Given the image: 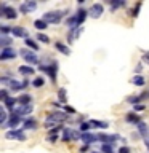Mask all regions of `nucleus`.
Instances as JSON below:
<instances>
[{
	"instance_id": "45",
	"label": "nucleus",
	"mask_w": 149,
	"mask_h": 153,
	"mask_svg": "<svg viewBox=\"0 0 149 153\" xmlns=\"http://www.w3.org/2000/svg\"><path fill=\"white\" fill-rule=\"evenodd\" d=\"M87 150H88V145H84V147L80 148V152H82V153H84V152H87Z\"/></svg>"
},
{
	"instance_id": "31",
	"label": "nucleus",
	"mask_w": 149,
	"mask_h": 153,
	"mask_svg": "<svg viewBox=\"0 0 149 153\" xmlns=\"http://www.w3.org/2000/svg\"><path fill=\"white\" fill-rule=\"evenodd\" d=\"M18 102V99H14V97H8L7 100H5V102H3V105H5V107H7V108H10V110H11V112H13V107H14V104H16Z\"/></svg>"
},
{
	"instance_id": "2",
	"label": "nucleus",
	"mask_w": 149,
	"mask_h": 153,
	"mask_svg": "<svg viewBox=\"0 0 149 153\" xmlns=\"http://www.w3.org/2000/svg\"><path fill=\"white\" fill-rule=\"evenodd\" d=\"M18 13L13 7H7V3L0 5V18H7V19H16Z\"/></svg>"
},
{
	"instance_id": "6",
	"label": "nucleus",
	"mask_w": 149,
	"mask_h": 153,
	"mask_svg": "<svg viewBox=\"0 0 149 153\" xmlns=\"http://www.w3.org/2000/svg\"><path fill=\"white\" fill-rule=\"evenodd\" d=\"M5 137L7 139H16V140H26V134L23 132V129H11V131L5 132Z\"/></svg>"
},
{
	"instance_id": "8",
	"label": "nucleus",
	"mask_w": 149,
	"mask_h": 153,
	"mask_svg": "<svg viewBox=\"0 0 149 153\" xmlns=\"http://www.w3.org/2000/svg\"><path fill=\"white\" fill-rule=\"evenodd\" d=\"M27 85H29V80L27 78H24L21 83H19L18 80H11V83H10V89L11 91H23V89H26L27 88Z\"/></svg>"
},
{
	"instance_id": "24",
	"label": "nucleus",
	"mask_w": 149,
	"mask_h": 153,
	"mask_svg": "<svg viewBox=\"0 0 149 153\" xmlns=\"http://www.w3.org/2000/svg\"><path fill=\"white\" fill-rule=\"evenodd\" d=\"M18 102L21 104V105H31V102H32V97L29 94H21L18 97Z\"/></svg>"
},
{
	"instance_id": "15",
	"label": "nucleus",
	"mask_w": 149,
	"mask_h": 153,
	"mask_svg": "<svg viewBox=\"0 0 149 153\" xmlns=\"http://www.w3.org/2000/svg\"><path fill=\"white\" fill-rule=\"evenodd\" d=\"M125 121H127V123H133V124H139V123H141V117L136 115L135 112H130V113L125 115Z\"/></svg>"
},
{
	"instance_id": "13",
	"label": "nucleus",
	"mask_w": 149,
	"mask_h": 153,
	"mask_svg": "<svg viewBox=\"0 0 149 153\" xmlns=\"http://www.w3.org/2000/svg\"><path fill=\"white\" fill-rule=\"evenodd\" d=\"M119 139L117 134H112V136H109V134H98V140H101L103 143H112Z\"/></svg>"
},
{
	"instance_id": "39",
	"label": "nucleus",
	"mask_w": 149,
	"mask_h": 153,
	"mask_svg": "<svg viewBox=\"0 0 149 153\" xmlns=\"http://www.w3.org/2000/svg\"><path fill=\"white\" fill-rule=\"evenodd\" d=\"M0 99H2V102H5V100L8 99V89H2V91H0Z\"/></svg>"
},
{
	"instance_id": "32",
	"label": "nucleus",
	"mask_w": 149,
	"mask_h": 153,
	"mask_svg": "<svg viewBox=\"0 0 149 153\" xmlns=\"http://www.w3.org/2000/svg\"><path fill=\"white\" fill-rule=\"evenodd\" d=\"M24 43H26V46H29V48H31V50H34V51L38 50V45L32 40V38H24Z\"/></svg>"
},
{
	"instance_id": "21",
	"label": "nucleus",
	"mask_w": 149,
	"mask_h": 153,
	"mask_svg": "<svg viewBox=\"0 0 149 153\" xmlns=\"http://www.w3.org/2000/svg\"><path fill=\"white\" fill-rule=\"evenodd\" d=\"M88 123L91 124V128H99V129H106L109 126L108 121H99V120H90Z\"/></svg>"
},
{
	"instance_id": "27",
	"label": "nucleus",
	"mask_w": 149,
	"mask_h": 153,
	"mask_svg": "<svg viewBox=\"0 0 149 153\" xmlns=\"http://www.w3.org/2000/svg\"><path fill=\"white\" fill-rule=\"evenodd\" d=\"M58 99H59V102H62V104L66 105V102H67V93H66L64 88L58 89Z\"/></svg>"
},
{
	"instance_id": "17",
	"label": "nucleus",
	"mask_w": 149,
	"mask_h": 153,
	"mask_svg": "<svg viewBox=\"0 0 149 153\" xmlns=\"http://www.w3.org/2000/svg\"><path fill=\"white\" fill-rule=\"evenodd\" d=\"M82 30H84V27H79V29H71L69 33H67V42L72 43V42H74L77 37L80 35V32H82Z\"/></svg>"
},
{
	"instance_id": "7",
	"label": "nucleus",
	"mask_w": 149,
	"mask_h": 153,
	"mask_svg": "<svg viewBox=\"0 0 149 153\" xmlns=\"http://www.w3.org/2000/svg\"><path fill=\"white\" fill-rule=\"evenodd\" d=\"M35 8H37V2H35V0H29V2H24V3L19 5V11L24 13V14L32 13Z\"/></svg>"
},
{
	"instance_id": "43",
	"label": "nucleus",
	"mask_w": 149,
	"mask_h": 153,
	"mask_svg": "<svg viewBox=\"0 0 149 153\" xmlns=\"http://www.w3.org/2000/svg\"><path fill=\"white\" fill-rule=\"evenodd\" d=\"M62 108H64V112H67V113H75V110L72 107H69V105H62Z\"/></svg>"
},
{
	"instance_id": "38",
	"label": "nucleus",
	"mask_w": 149,
	"mask_h": 153,
	"mask_svg": "<svg viewBox=\"0 0 149 153\" xmlns=\"http://www.w3.org/2000/svg\"><path fill=\"white\" fill-rule=\"evenodd\" d=\"M0 32H2V35L11 33V27H8V26H0Z\"/></svg>"
},
{
	"instance_id": "28",
	"label": "nucleus",
	"mask_w": 149,
	"mask_h": 153,
	"mask_svg": "<svg viewBox=\"0 0 149 153\" xmlns=\"http://www.w3.org/2000/svg\"><path fill=\"white\" fill-rule=\"evenodd\" d=\"M132 81H133V85H135V86H144V83H146L144 76H141V75H135Z\"/></svg>"
},
{
	"instance_id": "26",
	"label": "nucleus",
	"mask_w": 149,
	"mask_h": 153,
	"mask_svg": "<svg viewBox=\"0 0 149 153\" xmlns=\"http://www.w3.org/2000/svg\"><path fill=\"white\" fill-rule=\"evenodd\" d=\"M11 43H13V38H10L7 35H2V38H0V46H2V50L3 48H10Z\"/></svg>"
},
{
	"instance_id": "3",
	"label": "nucleus",
	"mask_w": 149,
	"mask_h": 153,
	"mask_svg": "<svg viewBox=\"0 0 149 153\" xmlns=\"http://www.w3.org/2000/svg\"><path fill=\"white\" fill-rule=\"evenodd\" d=\"M69 120V115L66 112H51L47 117V121H53V123H62Z\"/></svg>"
},
{
	"instance_id": "5",
	"label": "nucleus",
	"mask_w": 149,
	"mask_h": 153,
	"mask_svg": "<svg viewBox=\"0 0 149 153\" xmlns=\"http://www.w3.org/2000/svg\"><path fill=\"white\" fill-rule=\"evenodd\" d=\"M103 13H104V7H103L101 3H93V5L90 7V10H88L90 18H93V19H98Z\"/></svg>"
},
{
	"instance_id": "30",
	"label": "nucleus",
	"mask_w": 149,
	"mask_h": 153,
	"mask_svg": "<svg viewBox=\"0 0 149 153\" xmlns=\"http://www.w3.org/2000/svg\"><path fill=\"white\" fill-rule=\"evenodd\" d=\"M109 3H111V11H115L117 8H120V7H123V5H125L123 0H117V2H115V0H111Z\"/></svg>"
},
{
	"instance_id": "41",
	"label": "nucleus",
	"mask_w": 149,
	"mask_h": 153,
	"mask_svg": "<svg viewBox=\"0 0 149 153\" xmlns=\"http://www.w3.org/2000/svg\"><path fill=\"white\" fill-rule=\"evenodd\" d=\"M56 139H58V136H56V134H48V137H47V140L48 142H56Z\"/></svg>"
},
{
	"instance_id": "1",
	"label": "nucleus",
	"mask_w": 149,
	"mask_h": 153,
	"mask_svg": "<svg viewBox=\"0 0 149 153\" xmlns=\"http://www.w3.org/2000/svg\"><path fill=\"white\" fill-rule=\"evenodd\" d=\"M64 14H66L64 11H48L43 16V21H47L48 24H59Z\"/></svg>"
},
{
	"instance_id": "46",
	"label": "nucleus",
	"mask_w": 149,
	"mask_h": 153,
	"mask_svg": "<svg viewBox=\"0 0 149 153\" xmlns=\"http://www.w3.org/2000/svg\"><path fill=\"white\" fill-rule=\"evenodd\" d=\"M90 153H99V152H90Z\"/></svg>"
},
{
	"instance_id": "40",
	"label": "nucleus",
	"mask_w": 149,
	"mask_h": 153,
	"mask_svg": "<svg viewBox=\"0 0 149 153\" xmlns=\"http://www.w3.org/2000/svg\"><path fill=\"white\" fill-rule=\"evenodd\" d=\"M90 128H91L90 123H82V124H80V131H84V132H87Z\"/></svg>"
},
{
	"instance_id": "36",
	"label": "nucleus",
	"mask_w": 149,
	"mask_h": 153,
	"mask_svg": "<svg viewBox=\"0 0 149 153\" xmlns=\"http://www.w3.org/2000/svg\"><path fill=\"white\" fill-rule=\"evenodd\" d=\"M37 38H38V42L45 43V45H48V43H50V38H48L45 33H37Z\"/></svg>"
},
{
	"instance_id": "25",
	"label": "nucleus",
	"mask_w": 149,
	"mask_h": 153,
	"mask_svg": "<svg viewBox=\"0 0 149 153\" xmlns=\"http://www.w3.org/2000/svg\"><path fill=\"white\" fill-rule=\"evenodd\" d=\"M34 26H35L37 30H45L48 27V22L43 21V19H35V21H34Z\"/></svg>"
},
{
	"instance_id": "11",
	"label": "nucleus",
	"mask_w": 149,
	"mask_h": 153,
	"mask_svg": "<svg viewBox=\"0 0 149 153\" xmlns=\"http://www.w3.org/2000/svg\"><path fill=\"white\" fill-rule=\"evenodd\" d=\"M19 120H21V117H19V115H16L14 112H11V113H10L8 121L3 124V128H16L18 123H19Z\"/></svg>"
},
{
	"instance_id": "29",
	"label": "nucleus",
	"mask_w": 149,
	"mask_h": 153,
	"mask_svg": "<svg viewBox=\"0 0 149 153\" xmlns=\"http://www.w3.org/2000/svg\"><path fill=\"white\" fill-rule=\"evenodd\" d=\"M5 108H7L5 105H2V108H0V123H2V126L7 123V118H10V115H7V110Z\"/></svg>"
},
{
	"instance_id": "34",
	"label": "nucleus",
	"mask_w": 149,
	"mask_h": 153,
	"mask_svg": "<svg viewBox=\"0 0 149 153\" xmlns=\"http://www.w3.org/2000/svg\"><path fill=\"white\" fill-rule=\"evenodd\" d=\"M43 85H45L43 76H37V78L32 81V86H34V88H40V86H43Z\"/></svg>"
},
{
	"instance_id": "12",
	"label": "nucleus",
	"mask_w": 149,
	"mask_h": 153,
	"mask_svg": "<svg viewBox=\"0 0 149 153\" xmlns=\"http://www.w3.org/2000/svg\"><path fill=\"white\" fill-rule=\"evenodd\" d=\"M11 35L16 38H23V37L27 38V30L21 26H14V27H11Z\"/></svg>"
},
{
	"instance_id": "14",
	"label": "nucleus",
	"mask_w": 149,
	"mask_h": 153,
	"mask_svg": "<svg viewBox=\"0 0 149 153\" xmlns=\"http://www.w3.org/2000/svg\"><path fill=\"white\" fill-rule=\"evenodd\" d=\"M80 140H84L87 145H90V143H95L98 140V136H95V134H90V132H84L80 136Z\"/></svg>"
},
{
	"instance_id": "18",
	"label": "nucleus",
	"mask_w": 149,
	"mask_h": 153,
	"mask_svg": "<svg viewBox=\"0 0 149 153\" xmlns=\"http://www.w3.org/2000/svg\"><path fill=\"white\" fill-rule=\"evenodd\" d=\"M56 72H58V62H51V64L48 65V75H50L53 83L56 81Z\"/></svg>"
},
{
	"instance_id": "19",
	"label": "nucleus",
	"mask_w": 149,
	"mask_h": 153,
	"mask_svg": "<svg viewBox=\"0 0 149 153\" xmlns=\"http://www.w3.org/2000/svg\"><path fill=\"white\" fill-rule=\"evenodd\" d=\"M13 112L16 113V115H19V117H23V115H29V113L32 112V104L31 105H21L18 110H13Z\"/></svg>"
},
{
	"instance_id": "44",
	"label": "nucleus",
	"mask_w": 149,
	"mask_h": 153,
	"mask_svg": "<svg viewBox=\"0 0 149 153\" xmlns=\"http://www.w3.org/2000/svg\"><path fill=\"white\" fill-rule=\"evenodd\" d=\"M144 110V104H136L135 105V112H143Z\"/></svg>"
},
{
	"instance_id": "23",
	"label": "nucleus",
	"mask_w": 149,
	"mask_h": 153,
	"mask_svg": "<svg viewBox=\"0 0 149 153\" xmlns=\"http://www.w3.org/2000/svg\"><path fill=\"white\" fill-rule=\"evenodd\" d=\"M61 140H62V142H71V140H72V131H71L69 128H64V129H62Z\"/></svg>"
},
{
	"instance_id": "4",
	"label": "nucleus",
	"mask_w": 149,
	"mask_h": 153,
	"mask_svg": "<svg viewBox=\"0 0 149 153\" xmlns=\"http://www.w3.org/2000/svg\"><path fill=\"white\" fill-rule=\"evenodd\" d=\"M19 54L23 56V59L27 62V64H38V57L34 51L31 50H21L19 51Z\"/></svg>"
},
{
	"instance_id": "20",
	"label": "nucleus",
	"mask_w": 149,
	"mask_h": 153,
	"mask_svg": "<svg viewBox=\"0 0 149 153\" xmlns=\"http://www.w3.org/2000/svg\"><path fill=\"white\" fill-rule=\"evenodd\" d=\"M55 46H56V50L59 51V53H62L64 56H69V54H71V50H69V46H66L64 43H61V42H56V43H55Z\"/></svg>"
},
{
	"instance_id": "42",
	"label": "nucleus",
	"mask_w": 149,
	"mask_h": 153,
	"mask_svg": "<svg viewBox=\"0 0 149 153\" xmlns=\"http://www.w3.org/2000/svg\"><path fill=\"white\" fill-rule=\"evenodd\" d=\"M119 153H132V152H130V148L127 145H123V147L119 148Z\"/></svg>"
},
{
	"instance_id": "22",
	"label": "nucleus",
	"mask_w": 149,
	"mask_h": 153,
	"mask_svg": "<svg viewBox=\"0 0 149 153\" xmlns=\"http://www.w3.org/2000/svg\"><path fill=\"white\" fill-rule=\"evenodd\" d=\"M18 70H19V74H23V75H34L35 74L34 67H31V65H21Z\"/></svg>"
},
{
	"instance_id": "9",
	"label": "nucleus",
	"mask_w": 149,
	"mask_h": 153,
	"mask_svg": "<svg viewBox=\"0 0 149 153\" xmlns=\"http://www.w3.org/2000/svg\"><path fill=\"white\" fill-rule=\"evenodd\" d=\"M18 56V53L13 50V48H3L2 53H0V59L2 61H8V59H14Z\"/></svg>"
},
{
	"instance_id": "16",
	"label": "nucleus",
	"mask_w": 149,
	"mask_h": 153,
	"mask_svg": "<svg viewBox=\"0 0 149 153\" xmlns=\"http://www.w3.org/2000/svg\"><path fill=\"white\" fill-rule=\"evenodd\" d=\"M21 129H37V120L35 118H26L23 121V128Z\"/></svg>"
},
{
	"instance_id": "37",
	"label": "nucleus",
	"mask_w": 149,
	"mask_h": 153,
	"mask_svg": "<svg viewBox=\"0 0 149 153\" xmlns=\"http://www.w3.org/2000/svg\"><path fill=\"white\" fill-rule=\"evenodd\" d=\"M139 10H141V3H136V5H135V8L132 10V16H133V18H136V16H138Z\"/></svg>"
},
{
	"instance_id": "35",
	"label": "nucleus",
	"mask_w": 149,
	"mask_h": 153,
	"mask_svg": "<svg viewBox=\"0 0 149 153\" xmlns=\"http://www.w3.org/2000/svg\"><path fill=\"white\" fill-rule=\"evenodd\" d=\"M101 153H114L111 143H101Z\"/></svg>"
},
{
	"instance_id": "10",
	"label": "nucleus",
	"mask_w": 149,
	"mask_h": 153,
	"mask_svg": "<svg viewBox=\"0 0 149 153\" xmlns=\"http://www.w3.org/2000/svg\"><path fill=\"white\" fill-rule=\"evenodd\" d=\"M74 16H75V21H77V27H82V24H84V21L87 19V16H88V11L84 8H79Z\"/></svg>"
},
{
	"instance_id": "33",
	"label": "nucleus",
	"mask_w": 149,
	"mask_h": 153,
	"mask_svg": "<svg viewBox=\"0 0 149 153\" xmlns=\"http://www.w3.org/2000/svg\"><path fill=\"white\" fill-rule=\"evenodd\" d=\"M138 131H139V134H141L143 137H147V126H146V123H139L138 124Z\"/></svg>"
}]
</instances>
